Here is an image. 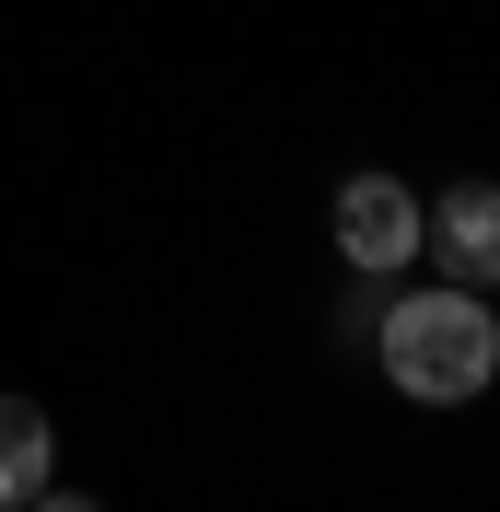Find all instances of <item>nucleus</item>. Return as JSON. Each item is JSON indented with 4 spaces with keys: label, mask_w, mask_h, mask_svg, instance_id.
Listing matches in <instances>:
<instances>
[{
    "label": "nucleus",
    "mask_w": 500,
    "mask_h": 512,
    "mask_svg": "<svg viewBox=\"0 0 500 512\" xmlns=\"http://www.w3.org/2000/svg\"><path fill=\"white\" fill-rule=\"evenodd\" d=\"M384 384L396 396H419V408H466V396H489L500 373V315L477 303V291H407L396 315H384Z\"/></svg>",
    "instance_id": "1"
},
{
    "label": "nucleus",
    "mask_w": 500,
    "mask_h": 512,
    "mask_svg": "<svg viewBox=\"0 0 500 512\" xmlns=\"http://www.w3.org/2000/svg\"><path fill=\"white\" fill-rule=\"evenodd\" d=\"M338 256L361 268V280L407 268V256H419V198H407L396 175H349L338 187Z\"/></svg>",
    "instance_id": "2"
},
{
    "label": "nucleus",
    "mask_w": 500,
    "mask_h": 512,
    "mask_svg": "<svg viewBox=\"0 0 500 512\" xmlns=\"http://www.w3.org/2000/svg\"><path fill=\"white\" fill-rule=\"evenodd\" d=\"M419 245L442 256L454 291H500V187H454L419 210Z\"/></svg>",
    "instance_id": "3"
},
{
    "label": "nucleus",
    "mask_w": 500,
    "mask_h": 512,
    "mask_svg": "<svg viewBox=\"0 0 500 512\" xmlns=\"http://www.w3.org/2000/svg\"><path fill=\"white\" fill-rule=\"evenodd\" d=\"M47 408H35V396H0V512H24L35 489H47Z\"/></svg>",
    "instance_id": "4"
},
{
    "label": "nucleus",
    "mask_w": 500,
    "mask_h": 512,
    "mask_svg": "<svg viewBox=\"0 0 500 512\" xmlns=\"http://www.w3.org/2000/svg\"><path fill=\"white\" fill-rule=\"evenodd\" d=\"M24 512H94V501H82V489H35Z\"/></svg>",
    "instance_id": "5"
}]
</instances>
